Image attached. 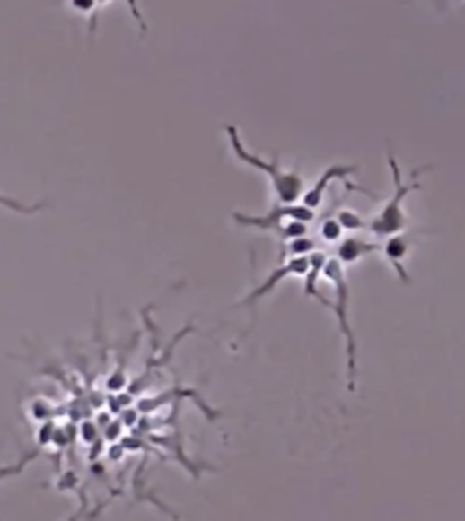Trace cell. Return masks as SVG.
Returning <instances> with one entry per match:
<instances>
[{"label": "cell", "mask_w": 465, "mask_h": 521, "mask_svg": "<svg viewBox=\"0 0 465 521\" xmlns=\"http://www.w3.org/2000/svg\"><path fill=\"white\" fill-rule=\"evenodd\" d=\"M387 163H390V171H392V195L384 201V206L382 210L367 221V234L373 237V239H387V237H392V234H400V231H406V226H408V213H406V198L414 193V190H419L422 187V174L430 169V166H425V169H417L414 171V179L411 182H406L403 179V171H400V166H398V158H395V152H392V147H390V152H387Z\"/></svg>", "instance_id": "1"}, {"label": "cell", "mask_w": 465, "mask_h": 521, "mask_svg": "<svg viewBox=\"0 0 465 521\" xmlns=\"http://www.w3.org/2000/svg\"><path fill=\"white\" fill-rule=\"evenodd\" d=\"M226 136H229V144H232V152L240 163L261 171L267 179H269V187H272V195L277 204H297L305 193V177L300 171H292V169H284L281 166V158H259L256 152H250L242 139H240V131L234 126H226Z\"/></svg>", "instance_id": "2"}, {"label": "cell", "mask_w": 465, "mask_h": 521, "mask_svg": "<svg viewBox=\"0 0 465 521\" xmlns=\"http://www.w3.org/2000/svg\"><path fill=\"white\" fill-rule=\"evenodd\" d=\"M313 258H316V250L313 253H308V256H292V261H281L277 264V269L261 282V285H256L240 304L242 307H256L264 296H269L277 285H281L284 280H292V277H305L308 272H311V266H313Z\"/></svg>", "instance_id": "3"}, {"label": "cell", "mask_w": 465, "mask_h": 521, "mask_svg": "<svg viewBox=\"0 0 465 521\" xmlns=\"http://www.w3.org/2000/svg\"><path fill=\"white\" fill-rule=\"evenodd\" d=\"M414 242H417V237L408 234V231L392 234V237H387V239L379 242V253H382L384 264L398 274V280H400L403 285H411V274H408V269H406V261H408V256H411V250H414Z\"/></svg>", "instance_id": "4"}, {"label": "cell", "mask_w": 465, "mask_h": 521, "mask_svg": "<svg viewBox=\"0 0 465 521\" xmlns=\"http://www.w3.org/2000/svg\"><path fill=\"white\" fill-rule=\"evenodd\" d=\"M379 253V239H362L356 234H346L338 245H335V258L343 264V269H351L356 266L359 261L370 258Z\"/></svg>", "instance_id": "5"}, {"label": "cell", "mask_w": 465, "mask_h": 521, "mask_svg": "<svg viewBox=\"0 0 465 521\" xmlns=\"http://www.w3.org/2000/svg\"><path fill=\"white\" fill-rule=\"evenodd\" d=\"M351 174H356V166H340V163L327 166V169L321 171V177H319L311 187H305V193H303L300 201H303L305 206H311V210L319 213V206H321V201H324V193H327V185H329L332 179H348Z\"/></svg>", "instance_id": "6"}, {"label": "cell", "mask_w": 465, "mask_h": 521, "mask_svg": "<svg viewBox=\"0 0 465 521\" xmlns=\"http://www.w3.org/2000/svg\"><path fill=\"white\" fill-rule=\"evenodd\" d=\"M71 4V9L76 12V14H87L90 17V30H87V36L92 39L96 36V25H99V14H101V6H99V0H68Z\"/></svg>", "instance_id": "7"}, {"label": "cell", "mask_w": 465, "mask_h": 521, "mask_svg": "<svg viewBox=\"0 0 465 521\" xmlns=\"http://www.w3.org/2000/svg\"><path fill=\"white\" fill-rule=\"evenodd\" d=\"M343 237H346V231H343V226H340V221H338L335 215L321 218V223H319V239H321V242H327V245H338Z\"/></svg>", "instance_id": "8"}, {"label": "cell", "mask_w": 465, "mask_h": 521, "mask_svg": "<svg viewBox=\"0 0 465 521\" xmlns=\"http://www.w3.org/2000/svg\"><path fill=\"white\" fill-rule=\"evenodd\" d=\"M335 218L340 221V226H343V231L346 234H359V231H364L367 229V221H362V215L359 213H354V210H338L335 213Z\"/></svg>", "instance_id": "9"}, {"label": "cell", "mask_w": 465, "mask_h": 521, "mask_svg": "<svg viewBox=\"0 0 465 521\" xmlns=\"http://www.w3.org/2000/svg\"><path fill=\"white\" fill-rule=\"evenodd\" d=\"M286 247H284V253H281V261H286V256H308V253H313V250H319L316 247V239L313 237H300V239H289V242H284Z\"/></svg>", "instance_id": "10"}, {"label": "cell", "mask_w": 465, "mask_h": 521, "mask_svg": "<svg viewBox=\"0 0 465 521\" xmlns=\"http://www.w3.org/2000/svg\"><path fill=\"white\" fill-rule=\"evenodd\" d=\"M110 4H115V0H99V6H101V9H104V6H110ZM123 4L131 9V14H134V22L139 25V33L145 36V33H147V22H145L142 12H139V6H136V0H123Z\"/></svg>", "instance_id": "11"}]
</instances>
